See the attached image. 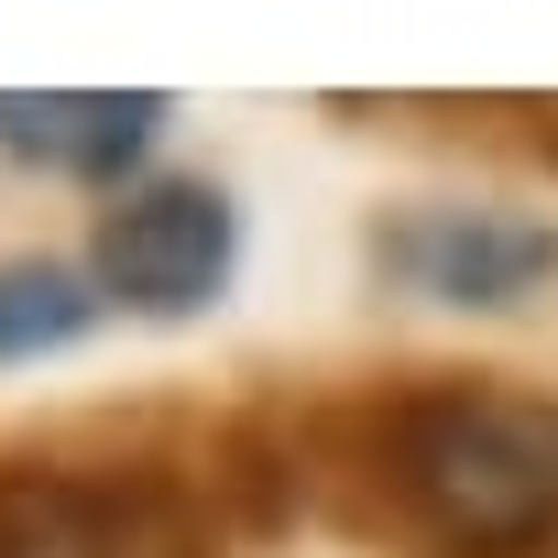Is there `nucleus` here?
I'll return each mask as SVG.
<instances>
[{
	"mask_svg": "<svg viewBox=\"0 0 558 558\" xmlns=\"http://www.w3.org/2000/svg\"><path fill=\"white\" fill-rule=\"evenodd\" d=\"M307 514L384 558H558V395L514 373H373L286 405Z\"/></svg>",
	"mask_w": 558,
	"mask_h": 558,
	"instance_id": "obj_1",
	"label": "nucleus"
},
{
	"mask_svg": "<svg viewBox=\"0 0 558 558\" xmlns=\"http://www.w3.org/2000/svg\"><path fill=\"white\" fill-rule=\"evenodd\" d=\"M219 504L197 471L121 449V460H66V449H12L0 460V558H208Z\"/></svg>",
	"mask_w": 558,
	"mask_h": 558,
	"instance_id": "obj_2",
	"label": "nucleus"
},
{
	"mask_svg": "<svg viewBox=\"0 0 558 558\" xmlns=\"http://www.w3.org/2000/svg\"><path fill=\"white\" fill-rule=\"evenodd\" d=\"M362 263L395 296L514 318L525 296L558 286V219L547 208H504V197H416V208H373Z\"/></svg>",
	"mask_w": 558,
	"mask_h": 558,
	"instance_id": "obj_3",
	"label": "nucleus"
},
{
	"mask_svg": "<svg viewBox=\"0 0 558 558\" xmlns=\"http://www.w3.org/2000/svg\"><path fill=\"white\" fill-rule=\"evenodd\" d=\"M88 274H99V296L143 329H186L230 296V274H241V208L230 186L208 175H154V186H121L88 230Z\"/></svg>",
	"mask_w": 558,
	"mask_h": 558,
	"instance_id": "obj_4",
	"label": "nucleus"
},
{
	"mask_svg": "<svg viewBox=\"0 0 558 558\" xmlns=\"http://www.w3.org/2000/svg\"><path fill=\"white\" fill-rule=\"evenodd\" d=\"M165 121H175V88H0V154L45 175H88V186H121Z\"/></svg>",
	"mask_w": 558,
	"mask_h": 558,
	"instance_id": "obj_5",
	"label": "nucleus"
},
{
	"mask_svg": "<svg viewBox=\"0 0 558 558\" xmlns=\"http://www.w3.org/2000/svg\"><path fill=\"white\" fill-rule=\"evenodd\" d=\"M208 504L230 536H286L307 514V460H296V416L286 405H241L208 427V460H197Z\"/></svg>",
	"mask_w": 558,
	"mask_h": 558,
	"instance_id": "obj_6",
	"label": "nucleus"
},
{
	"mask_svg": "<svg viewBox=\"0 0 558 558\" xmlns=\"http://www.w3.org/2000/svg\"><path fill=\"white\" fill-rule=\"evenodd\" d=\"M99 318H110V296H99L88 263H66V252H12L0 263V373L99 340Z\"/></svg>",
	"mask_w": 558,
	"mask_h": 558,
	"instance_id": "obj_7",
	"label": "nucleus"
},
{
	"mask_svg": "<svg viewBox=\"0 0 558 558\" xmlns=\"http://www.w3.org/2000/svg\"><path fill=\"white\" fill-rule=\"evenodd\" d=\"M416 110H438V121H460V132H482V143L558 175V99H416Z\"/></svg>",
	"mask_w": 558,
	"mask_h": 558,
	"instance_id": "obj_8",
	"label": "nucleus"
}]
</instances>
